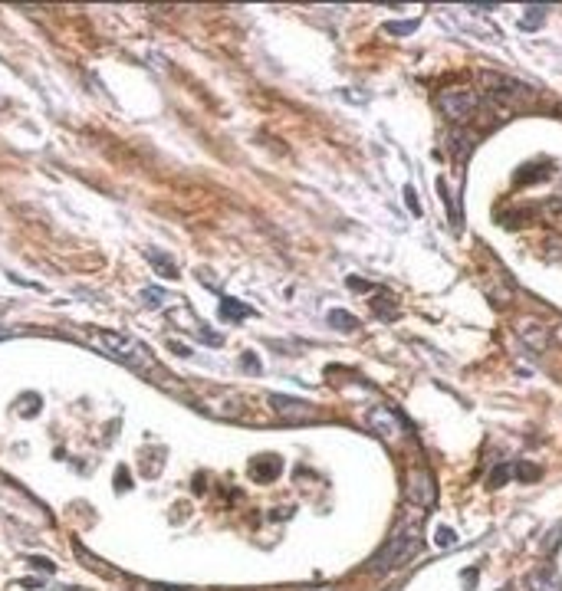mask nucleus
Masks as SVG:
<instances>
[{
	"instance_id": "nucleus-27",
	"label": "nucleus",
	"mask_w": 562,
	"mask_h": 591,
	"mask_svg": "<svg viewBox=\"0 0 562 591\" xmlns=\"http://www.w3.org/2000/svg\"><path fill=\"white\" fill-rule=\"evenodd\" d=\"M513 473H517L519 480H539V467H526V463H519Z\"/></svg>"
},
{
	"instance_id": "nucleus-5",
	"label": "nucleus",
	"mask_w": 562,
	"mask_h": 591,
	"mask_svg": "<svg viewBox=\"0 0 562 591\" xmlns=\"http://www.w3.org/2000/svg\"><path fill=\"white\" fill-rule=\"evenodd\" d=\"M408 500L418 509H431L437 502V483H434L428 467H414L411 470V476H408Z\"/></svg>"
},
{
	"instance_id": "nucleus-14",
	"label": "nucleus",
	"mask_w": 562,
	"mask_h": 591,
	"mask_svg": "<svg viewBox=\"0 0 562 591\" xmlns=\"http://www.w3.org/2000/svg\"><path fill=\"white\" fill-rule=\"evenodd\" d=\"M546 7H526L523 10V16H519V30H536V27H543L546 23Z\"/></svg>"
},
{
	"instance_id": "nucleus-21",
	"label": "nucleus",
	"mask_w": 562,
	"mask_h": 591,
	"mask_svg": "<svg viewBox=\"0 0 562 591\" xmlns=\"http://www.w3.org/2000/svg\"><path fill=\"white\" fill-rule=\"evenodd\" d=\"M17 411H23V417H33V414L40 411V398L36 394H23V398L17 401Z\"/></svg>"
},
{
	"instance_id": "nucleus-8",
	"label": "nucleus",
	"mask_w": 562,
	"mask_h": 591,
	"mask_svg": "<svg viewBox=\"0 0 562 591\" xmlns=\"http://www.w3.org/2000/svg\"><path fill=\"white\" fill-rule=\"evenodd\" d=\"M270 404L277 408V414H280L286 424H306V421L316 417L312 404H306V401H299V398H290V394H270Z\"/></svg>"
},
{
	"instance_id": "nucleus-1",
	"label": "nucleus",
	"mask_w": 562,
	"mask_h": 591,
	"mask_svg": "<svg viewBox=\"0 0 562 591\" xmlns=\"http://www.w3.org/2000/svg\"><path fill=\"white\" fill-rule=\"evenodd\" d=\"M421 516L424 513H418V516L404 519L398 529L391 532V539L385 542L375 555H371V572L375 575H388V572H398V568H404L408 561L421 552Z\"/></svg>"
},
{
	"instance_id": "nucleus-19",
	"label": "nucleus",
	"mask_w": 562,
	"mask_h": 591,
	"mask_svg": "<svg viewBox=\"0 0 562 591\" xmlns=\"http://www.w3.org/2000/svg\"><path fill=\"white\" fill-rule=\"evenodd\" d=\"M434 546L437 548H454L457 546V532L447 529V526H437V529H434Z\"/></svg>"
},
{
	"instance_id": "nucleus-20",
	"label": "nucleus",
	"mask_w": 562,
	"mask_h": 591,
	"mask_svg": "<svg viewBox=\"0 0 562 591\" xmlns=\"http://www.w3.org/2000/svg\"><path fill=\"white\" fill-rule=\"evenodd\" d=\"M510 473H513V470H510V463H500V467H497V470L487 476V487H490V489H500L503 483L510 480Z\"/></svg>"
},
{
	"instance_id": "nucleus-30",
	"label": "nucleus",
	"mask_w": 562,
	"mask_h": 591,
	"mask_svg": "<svg viewBox=\"0 0 562 591\" xmlns=\"http://www.w3.org/2000/svg\"><path fill=\"white\" fill-rule=\"evenodd\" d=\"M312 591H336V588H312Z\"/></svg>"
},
{
	"instance_id": "nucleus-9",
	"label": "nucleus",
	"mask_w": 562,
	"mask_h": 591,
	"mask_svg": "<svg viewBox=\"0 0 562 591\" xmlns=\"http://www.w3.org/2000/svg\"><path fill=\"white\" fill-rule=\"evenodd\" d=\"M280 473H283V460L273 457V454H263V457H257L250 463V476L257 483H273Z\"/></svg>"
},
{
	"instance_id": "nucleus-23",
	"label": "nucleus",
	"mask_w": 562,
	"mask_h": 591,
	"mask_svg": "<svg viewBox=\"0 0 562 591\" xmlns=\"http://www.w3.org/2000/svg\"><path fill=\"white\" fill-rule=\"evenodd\" d=\"M30 565H33V568H36V572H46V575H53V572H56V561L53 559H43V555H30Z\"/></svg>"
},
{
	"instance_id": "nucleus-18",
	"label": "nucleus",
	"mask_w": 562,
	"mask_h": 591,
	"mask_svg": "<svg viewBox=\"0 0 562 591\" xmlns=\"http://www.w3.org/2000/svg\"><path fill=\"white\" fill-rule=\"evenodd\" d=\"M375 312H378L382 319H398V306H395L391 296H375Z\"/></svg>"
},
{
	"instance_id": "nucleus-16",
	"label": "nucleus",
	"mask_w": 562,
	"mask_h": 591,
	"mask_svg": "<svg viewBox=\"0 0 562 591\" xmlns=\"http://www.w3.org/2000/svg\"><path fill=\"white\" fill-rule=\"evenodd\" d=\"M329 322L336 325L339 332H355V328H358V319H355L352 312H345V309H332L329 312Z\"/></svg>"
},
{
	"instance_id": "nucleus-25",
	"label": "nucleus",
	"mask_w": 562,
	"mask_h": 591,
	"mask_svg": "<svg viewBox=\"0 0 562 591\" xmlns=\"http://www.w3.org/2000/svg\"><path fill=\"white\" fill-rule=\"evenodd\" d=\"M240 365H244V371H250V375H257L260 371V358L253 352H244V358H240Z\"/></svg>"
},
{
	"instance_id": "nucleus-15",
	"label": "nucleus",
	"mask_w": 562,
	"mask_h": 591,
	"mask_svg": "<svg viewBox=\"0 0 562 591\" xmlns=\"http://www.w3.org/2000/svg\"><path fill=\"white\" fill-rule=\"evenodd\" d=\"M76 555H79V559L86 561V568H92V572H99V575H105V578H116V572H112V568H109V565H105L102 559H96V555H92L89 548L76 546Z\"/></svg>"
},
{
	"instance_id": "nucleus-2",
	"label": "nucleus",
	"mask_w": 562,
	"mask_h": 591,
	"mask_svg": "<svg viewBox=\"0 0 562 591\" xmlns=\"http://www.w3.org/2000/svg\"><path fill=\"white\" fill-rule=\"evenodd\" d=\"M92 345L102 348L105 355L118 358V361L132 365V368H148V365H151V355H148L138 342L129 339V335H122V332H112V328H102V332L92 339Z\"/></svg>"
},
{
	"instance_id": "nucleus-28",
	"label": "nucleus",
	"mask_w": 562,
	"mask_h": 591,
	"mask_svg": "<svg viewBox=\"0 0 562 591\" xmlns=\"http://www.w3.org/2000/svg\"><path fill=\"white\" fill-rule=\"evenodd\" d=\"M549 339H556V342H559V345H562V322L556 325V328H549Z\"/></svg>"
},
{
	"instance_id": "nucleus-26",
	"label": "nucleus",
	"mask_w": 562,
	"mask_h": 591,
	"mask_svg": "<svg viewBox=\"0 0 562 591\" xmlns=\"http://www.w3.org/2000/svg\"><path fill=\"white\" fill-rule=\"evenodd\" d=\"M404 204H408V210H411V214H421V204H418V194H414L411 184L404 188Z\"/></svg>"
},
{
	"instance_id": "nucleus-24",
	"label": "nucleus",
	"mask_w": 562,
	"mask_h": 591,
	"mask_svg": "<svg viewBox=\"0 0 562 591\" xmlns=\"http://www.w3.org/2000/svg\"><path fill=\"white\" fill-rule=\"evenodd\" d=\"M132 489V473L125 470V467H118L116 470V493H129Z\"/></svg>"
},
{
	"instance_id": "nucleus-4",
	"label": "nucleus",
	"mask_w": 562,
	"mask_h": 591,
	"mask_svg": "<svg viewBox=\"0 0 562 591\" xmlns=\"http://www.w3.org/2000/svg\"><path fill=\"white\" fill-rule=\"evenodd\" d=\"M484 82L490 89V99L497 102H506V105H519V102H530L532 96V86L519 82V79H510V76H500V73H484Z\"/></svg>"
},
{
	"instance_id": "nucleus-3",
	"label": "nucleus",
	"mask_w": 562,
	"mask_h": 591,
	"mask_svg": "<svg viewBox=\"0 0 562 591\" xmlns=\"http://www.w3.org/2000/svg\"><path fill=\"white\" fill-rule=\"evenodd\" d=\"M437 105H441V115L447 118V122L460 125V122H467V118L477 112L480 99H477V92H473V89L454 86V89H444L441 99H437Z\"/></svg>"
},
{
	"instance_id": "nucleus-29",
	"label": "nucleus",
	"mask_w": 562,
	"mask_h": 591,
	"mask_svg": "<svg viewBox=\"0 0 562 591\" xmlns=\"http://www.w3.org/2000/svg\"><path fill=\"white\" fill-rule=\"evenodd\" d=\"M151 591H184V588H175V585H151Z\"/></svg>"
},
{
	"instance_id": "nucleus-11",
	"label": "nucleus",
	"mask_w": 562,
	"mask_h": 591,
	"mask_svg": "<svg viewBox=\"0 0 562 591\" xmlns=\"http://www.w3.org/2000/svg\"><path fill=\"white\" fill-rule=\"evenodd\" d=\"M546 177H549V164H546V161H532V164H523V168L517 171V177H513V181L526 188V184H536V181H546Z\"/></svg>"
},
{
	"instance_id": "nucleus-12",
	"label": "nucleus",
	"mask_w": 562,
	"mask_h": 591,
	"mask_svg": "<svg viewBox=\"0 0 562 591\" xmlns=\"http://www.w3.org/2000/svg\"><path fill=\"white\" fill-rule=\"evenodd\" d=\"M247 315H253V309L250 306H244L240 299H221V319L240 322V319H247Z\"/></svg>"
},
{
	"instance_id": "nucleus-13",
	"label": "nucleus",
	"mask_w": 562,
	"mask_h": 591,
	"mask_svg": "<svg viewBox=\"0 0 562 591\" xmlns=\"http://www.w3.org/2000/svg\"><path fill=\"white\" fill-rule=\"evenodd\" d=\"M145 256H148V263H151V266H158V273H162L164 280H175V276H177V266L171 263V256H168V253H162V250H148Z\"/></svg>"
},
{
	"instance_id": "nucleus-17",
	"label": "nucleus",
	"mask_w": 562,
	"mask_h": 591,
	"mask_svg": "<svg viewBox=\"0 0 562 591\" xmlns=\"http://www.w3.org/2000/svg\"><path fill=\"white\" fill-rule=\"evenodd\" d=\"M532 217V210H503L500 214V223L503 227H526Z\"/></svg>"
},
{
	"instance_id": "nucleus-6",
	"label": "nucleus",
	"mask_w": 562,
	"mask_h": 591,
	"mask_svg": "<svg viewBox=\"0 0 562 591\" xmlns=\"http://www.w3.org/2000/svg\"><path fill=\"white\" fill-rule=\"evenodd\" d=\"M365 421H369L371 434H378V437H385V441H395V437L404 434V421H401V414L395 411V408H388V404L371 408Z\"/></svg>"
},
{
	"instance_id": "nucleus-10",
	"label": "nucleus",
	"mask_w": 562,
	"mask_h": 591,
	"mask_svg": "<svg viewBox=\"0 0 562 591\" xmlns=\"http://www.w3.org/2000/svg\"><path fill=\"white\" fill-rule=\"evenodd\" d=\"M526 588L530 591H562V585H559V578H556L552 568H539V572H532L530 575Z\"/></svg>"
},
{
	"instance_id": "nucleus-7",
	"label": "nucleus",
	"mask_w": 562,
	"mask_h": 591,
	"mask_svg": "<svg viewBox=\"0 0 562 591\" xmlns=\"http://www.w3.org/2000/svg\"><path fill=\"white\" fill-rule=\"evenodd\" d=\"M513 332H517V339L526 348H532V352H543L549 345V325L543 319H536V315H519L517 322H513Z\"/></svg>"
},
{
	"instance_id": "nucleus-22",
	"label": "nucleus",
	"mask_w": 562,
	"mask_h": 591,
	"mask_svg": "<svg viewBox=\"0 0 562 591\" xmlns=\"http://www.w3.org/2000/svg\"><path fill=\"white\" fill-rule=\"evenodd\" d=\"M418 30V20H404V23H385V33L391 36H404V33H414Z\"/></svg>"
}]
</instances>
